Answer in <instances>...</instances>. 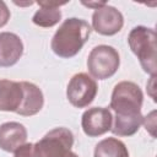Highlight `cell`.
Returning a JSON list of instances; mask_svg holds the SVG:
<instances>
[{
    "label": "cell",
    "instance_id": "1",
    "mask_svg": "<svg viewBox=\"0 0 157 157\" xmlns=\"http://www.w3.org/2000/svg\"><path fill=\"white\" fill-rule=\"evenodd\" d=\"M92 28L87 21L77 17L65 20L54 33L50 48L55 55L69 59L75 56L91 36Z\"/></svg>",
    "mask_w": 157,
    "mask_h": 157
},
{
    "label": "cell",
    "instance_id": "2",
    "mask_svg": "<svg viewBox=\"0 0 157 157\" xmlns=\"http://www.w3.org/2000/svg\"><path fill=\"white\" fill-rule=\"evenodd\" d=\"M128 44L137 56L144 71L151 76H156V31L145 26H136L128 36Z\"/></svg>",
    "mask_w": 157,
    "mask_h": 157
},
{
    "label": "cell",
    "instance_id": "3",
    "mask_svg": "<svg viewBox=\"0 0 157 157\" xmlns=\"http://www.w3.org/2000/svg\"><path fill=\"white\" fill-rule=\"evenodd\" d=\"M142 102L144 93L139 85L131 81H121L113 88L109 108L115 112L114 118H137L142 117Z\"/></svg>",
    "mask_w": 157,
    "mask_h": 157
},
{
    "label": "cell",
    "instance_id": "4",
    "mask_svg": "<svg viewBox=\"0 0 157 157\" xmlns=\"http://www.w3.org/2000/svg\"><path fill=\"white\" fill-rule=\"evenodd\" d=\"M120 56L115 48L105 44L94 47L87 58V69L92 77L105 80L112 77L119 69Z\"/></svg>",
    "mask_w": 157,
    "mask_h": 157
},
{
    "label": "cell",
    "instance_id": "5",
    "mask_svg": "<svg viewBox=\"0 0 157 157\" xmlns=\"http://www.w3.org/2000/svg\"><path fill=\"white\" fill-rule=\"evenodd\" d=\"M74 145V134L66 128H55L34 144V157H66Z\"/></svg>",
    "mask_w": 157,
    "mask_h": 157
},
{
    "label": "cell",
    "instance_id": "6",
    "mask_svg": "<svg viewBox=\"0 0 157 157\" xmlns=\"http://www.w3.org/2000/svg\"><path fill=\"white\" fill-rule=\"evenodd\" d=\"M97 92L98 86L94 78L88 74L78 72L70 78L66 88V97L71 105L85 108L94 101Z\"/></svg>",
    "mask_w": 157,
    "mask_h": 157
},
{
    "label": "cell",
    "instance_id": "7",
    "mask_svg": "<svg viewBox=\"0 0 157 157\" xmlns=\"http://www.w3.org/2000/svg\"><path fill=\"white\" fill-rule=\"evenodd\" d=\"M124 26V17L121 12L108 4L98 7L92 13V27L102 36H114Z\"/></svg>",
    "mask_w": 157,
    "mask_h": 157
},
{
    "label": "cell",
    "instance_id": "8",
    "mask_svg": "<svg viewBox=\"0 0 157 157\" xmlns=\"http://www.w3.org/2000/svg\"><path fill=\"white\" fill-rule=\"evenodd\" d=\"M113 115L108 108L93 107L83 112L81 126L83 132L90 137L101 136L112 129Z\"/></svg>",
    "mask_w": 157,
    "mask_h": 157
},
{
    "label": "cell",
    "instance_id": "9",
    "mask_svg": "<svg viewBox=\"0 0 157 157\" xmlns=\"http://www.w3.org/2000/svg\"><path fill=\"white\" fill-rule=\"evenodd\" d=\"M23 54L21 38L12 32L0 33V66L9 67L15 65Z\"/></svg>",
    "mask_w": 157,
    "mask_h": 157
},
{
    "label": "cell",
    "instance_id": "10",
    "mask_svg": "<svg viewBox=\"0 0 157 157\" xmlns=\"http://www.w3.org/2000/svg\"><path fill=\"white\" fill-rule=\"evenodd\" d=\"M27 141V130L23 124L7 121L0 125V148L6 152H15Z\"/></svg>",
    "mask_w": 157,
    "mask_h": 157
},
{
    "label": "cell",
    "instance_id": "11",
    "mask_svg": "<svg viewBox=\"0 0 157 157\" xmlns=\"http://www.w3.org/2000/svg\"><path fill=\"white\" fill-rule=\"evenodd\" d=\"M21 86L23 90V99H22V103L16 113L20 115H23V117L36 115L37 113L40 112V109L43 108V104H44L43 92L37 85H34L32 82L22 81Z\"/></svg>",
    "mask_w": 157,
    "mask_h": 157
},
{
    "label": "cell",
    "instance_id": "12",
    "mask_svg": "<svg viewBox=\"0 0 157 157\" xmlns=\"http://www.w3.org/2000/svg\"><path fill=\"white\" fill-rule=\"evenodd\" d=\"M23 99L21 82L11 80H0V110L17 112Z\"/></svg>",
    "mask_w": 157,
    "mask_h": 157
},
{
    "label": "cell",
    "instance_id": "13",
    "mask_svg": "<svg viewBox=\"0 0 157 157\" xmlns=\"http://www.w3.org/2000/svg\"><path fill=\"white\" fill-rule=\"evenodd\" d=\"M39 9L32 17V22L39 27L48 28L53 27L61 20L60 6L66 2H53V1H38Z\"/></svg>",
    "mask_w": 157,
    "mask_h": 157
},
{
    "label": "cell",
    "instance_id": "14",
    "mask_svg": "<svg viewBox=\"0 0 157 157\" xmlns=\"http://www.w3.org/2000/svg\"><path fill=\"white\" fill-rule=\"evenodd\" d=\"M93 157H129V151L123 141L107 137L96 145Z\"/></svg>",
    "mask_w": 157,
    "mask_h": 157
},
{
    "label": "cell",
    "instance_id": "15",
    "mask_svg": "<svg viewBox=\"0 0 157 157\" xmlns=\"http://www.w3.org/2000/svg\"><path fill=\"white\" fill-rule=\"evenodd\" d=\"M13 157H34V144L26 142L25 145L20 146L15 151Z\"/></svg>",
    "mask_w": 157,
    "mask_h": 157
},
{
    "label": "cell",
    "instance_id": "16",
    "mask_svg": "<svg viewBox=\"0 0 157 157\" xmlns=\"http://www.w3.org/2000/svg\"><path fill=\"white\" fill-rule=\"evenodd\" d=\"M155 114H156V112L153 110V112H151L148 115L144 117V120H142V123H144L146 130H148V131L151 132L152 136H155V131H153V129L156 128V118H155Z\"/></svg>",
    "mask_w": 157,
    "mask_h": 157
},
{
    "label": "cell",
    "instance_id": "17",
    "mask_svg": "<svg viewBox=\"0 0 157 157\" xmlns=\"http://www.w3.org/2000/svg\"><path fill=\"white\" fill-rule=\"evenodd\" d=\"M10 20V10L7 5L0 0V28L4 27Z\"/></svg>",
    "mask_w": 157,
    "mask_h": 157
},
{
    "label": "cell",
    "instance_id": "18",
    "mask_svg": "<svg viewBox=\"0 0 157 157\" xmlns=\"http://www.w3.org/2000/svg\"><path fill=\"white\" fill-rule=\"evenodd\" d=\"M85 6H88V7H93L94 10L96 9H98V7H101V6H103V5H105V2H82Z\"/></svg>",
    "mask_w": 157,
    "mask_h": 157
},
{
    "label": "cell",
    "instance_id": "19",
    "mask_svg": "<svg viewBox=\"0 0 157 157\" xmlns=\"http://www.w3.org/2000/svg\"><path fill=\"white\" fill-rule=\"evenodd\" d=\"M66 157H78V156H77V155H76L75 152H72V151H70V152H69V155H67Z\"/></svg>",
    "mask_w": 157,
    "mask_h": 157
}]
</instances>
